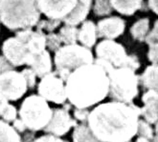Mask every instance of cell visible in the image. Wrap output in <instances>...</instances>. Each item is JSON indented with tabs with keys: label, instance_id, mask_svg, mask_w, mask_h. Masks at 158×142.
<instances>
[{
	"label": "cell",
	"instance_id": "cell-1",
	"mask_svg": "<svg viewBox=\"0 0 158 142\" xmlns=\"http://www.w3.org/2000/svg\"><path fill=\"white\" fill-rule=\"evenodd\" d=\"M140 108L123 102L99 105L88 116V126L102 142H129L137 135Z\"/></svg>",
	"mask_w": 158,
	"mask_h": 142
},
{
	"label": "cell",
	"instance_id": "cell-2",
	"mask_svg": "<svg viewBox=\"0 0 158 142\" xmlns=\"http://www.w3.org/2000/svg\"><path fill=\"white\" fill-rule=\"evenodd\" d=\"M69 101L79 109H85L104 100L109 93V78L98 63L83 65L74 71L66 80Z\"/></svg>",
	"mask_w": 158,
	"mask_h": 142
},
{
	"label": "cell",
	"instance_id": "cell-3",
	"mask_svg": "<svg viewBox=\"0 0 158 142\" xmlns=\"http://www.w3.org/2000/svg\"><path fill=\"white\" fill-rule=\"evenodd\" d=\"M38 0H0V21L11 30H29L39 22Z\"/></svg>",
	"mask_w": 158,
	"mask_h": 142
},
{
	"label": "cell",
	"instance_id": "cell-4",
	"mask_svg": "<svg viewBox=\"0 0 158 142\" xmlns=\"http://www.w3.org/2000/svg\"><path fill=\"white\" fill-rule=\"evenodd\" d=\"M107 73L109 78V94L115 101L131 104L138 94L139 77L135 71L129 68H113L100 58L95 61Z\"/></svg>",
	"mask_w": 158,
	"mask_h": 142
},
{
	"label": "cell",
	"instance_id": "cell-5",
	"mask_svg": "<svg viewBox=\"0 0 158 142\" xmlns=\"http://www.w3.org/2000/svg\"><path fill=\"white\" fill-rule=\"evenodd\" d=\"M93 54L85 47L78 45H66L60 47L55 54V64L62 80L66 81L69 75L83 65L92 64Z\"/></svg>",
	"mask_w": 158,
	"mask_h": 142
},
{
	"label": "cell",
	"instance_id": "cell-6",
	"mask_svg": "<svg viewBox=\"0 0 158 142\" xmlns=\"http://www.w3.org/2000/svg\"><path fill=\"white\" fill-rule=\"evenodd\" d=\"M53 110L40 96H30L22 103L19 110L20 119L26 127L33 131L44 129L52 117Z\"/></svg>",
	"mask_w": 158,
	"mask_h": 142
},
{
	"label": "cell",
	"instance_id": "cell-7",
	"mask_svg": "<svg viewBox=\"0 0 158 142\" xmlns=\"http://www.w3.org/2000/svg\"><path fill=\"white\" fill-rule=\"evenodd\" d=\"M98 58L110 64L113 68H129L136 71L140 63L136 56L127 55L124 47L112 40L102 41L96 48Z\"/></svg>",
	"mask_w": 158,
	"mask_h": 142
},
{
	"label": "cell",
	"instance_id": "cell-8",
	"mask_svg": "<svg viewBox=\"0 0 158 142\" xmlns=\"http://www.w3.org/2000/svg\"><path fill=\"white\" fill-rule=\"evenodd\" d=\"M27 89V82L21 73L12 70L0 74V97L7 100L19 99Z\"/></svg>",
	"mask_w": 158,
	"mask_h": 142
},
{
	"label": "cell",
	"instance_id": "cell-9",
	"mask_svg": "<svg viewBox=\"0 0 158 142\" xmlns=\"http://www.w3.org/2000/svg\"><path fill=\"white\" fill-rule=\"evenodd\" d=\"M39 93L46 101L48 100L57 104L65 102L67 98L66 88L63 84V80L51 73L42 77L39 84Z\"/></svg>",
	"mask_w": 158,
	"mask_h": 142
},
{
	"label": "cell",
	"instance_id": "cell-10",
	"mask_svg": "<svg viewBox=\"0 0 158 142\" xmlns=\"http://www.w3.org/2000/svg\"><path fill=\"white\" fill-rule=\"evenodd\" d=\"M2 51L4 56L13 66L28 64L32 56L26 43L16 36L9 38L4 42Z\"/></svg>",
	"mask_w": 158,
	"mask_h": 142
},
{
	"label": "cell",
	"instance_id": "cell-11",
	"mask_svg": "<svg viewBox=\"0 0 158 142\" xmlns=\"http://www.w3.org/2000/svg\"><path fill=\"white\" fill-rule=\"evenodd\" d=\"M40 11L52 20L64 19L75 8L77 0H38Z\"/></svg>",
	"mask_w": 158,
	"mask_h": 142
},
{
	"label": "cell",
	"instance_id": "cell-12",
	"mask_svg": "<svg viewBox=\"0 0 158 142\" xmlns=\"http://www.w3.org/2000/svg\"><path fill=\"white\" fill-rule=\"evenodd\" d=\"M75 125L76 122L71 118L67 111L54 109L51 120L43 130L54 136H63L71 129V127Z\"/></svg>",
	"mask_w": 158,
	"mask_h": 142
},
{
	"label": "cell",
	"instance_id": "cell-13",
	"mask_svg": "<svg viewBox=\"0 0 158 142\" xmlns=\"http://www.w3.org/2000/svg\"><path fill=\"white\" fill-rule=\"evenodd\" d=\"M125 30V21L119 17H110L98 23L97 33L99 36L113 39L120 36Z\"/></svg>",
	"mask_w": 158,
	"mask_h": 142
},
{
	"label": "cell",
	"instance_id": "cell-14",
	"mask_svg": "<svg viewBox=\"0 0 158 142\" xmlns=\"http://www.w3.org/2000/svg\"><path fill=\"white\" fill-rule=\"evenodd\" d=\"M16 37L26 43L32 55L41 53L45 50L46 36L40 32H32L30 30H24L17 33Z\"/></svg>",
	"mask_w": 158,
	"mask_h": 142
},
{
	"label": "cell",
	"instance_id": "cell-15",
	"mask_svg": "<svg viewBox=\"0 0 158 142\" xmlns=\"http://www.w3.org/2000/svg\"><path fill=\"white\" fill-rule=\"evenodd\" d=\"M145 106L140 108V115L147 122L155 123L158 120V92L148 90L142 97Z\"/></svg>",
	"mask_w": 158,
	"mask_h": 142
},
{
	"label": "cell",
	"instance_id": "cell-16",
	"mask_svg": "<svg viewBox=\"0 0 158 142\" xmlns=\"http://www.w3.org/2000/svg\"><path fill=\"white\" fill-rule=\"evenodd\" d=\"M27 65L31 66L32 70L35 73L36 77H44L45 75L51 73L52 63L49 53L44 50L41 53L33 54Z\"/></svg>",
	"mask_w": 158,
	"mask_h": 142
},
{
	"label": "cell",
	"instance_id": "cell-17",
	"mask_svg": "<svg viewBox=\"0 0 158 142\" xmlns=\"http://www.w3.org/2000/svg\"><path fill=\"white\" fill-rule=\"evenodd\" d=\"M91 6V0H77L74 10L63 19L67 25L75 26L85 19Z\"/></svg>",
	"mask_w": 158,
	"mask_h": 142
},
{
	"label": "cell",
	"instance_id": "cell-18",
	"mask_svg": "<svg viewBox=\"0 0 158 142\" xmlns=\"http://www.w3.org/2000/svg\"><path fill=\"white\" fill-rule=\"evenodd\" d=\"M97 38V28L91 21H87L83 24L79 31L78 39L85 47H92L96 42Z\"/></svg>",
	"mask_w": 158,
	"mask_h": 142
},
{
	"label": "cell",
	"instance_id": "cell-19",
	"mask_svg": "<svg viewBox=\"0 0 158 142\" xmlns=\"http://www.w3.org/2000/svg\"><path fill=\"white\" fill-rule=\"evenodd\" d=\"M112 8L122 14L131 15L141 8L143 0H110Z\"/></svg>",
	"mask_w": 158,
	"mask_h": 142
},
{
	"label": "cell",
	"instance_id": "cell-20",
	"mask_svg": "<svg viewBox=\"0 0 158 142\" xmlns=\"http://www.w3.org/2000/svg\"><path fill=\"white\" fill-rule=\"evenodd\" d=\"M140 79L145 88L158 92V64L148 66Z\"/></svg>",
	"mask_w": 158,
	"mask_h": 142
},
{
	"label": "cell",
	"instance_id": "cell-21",
	"mask_svg": "<svg viewBox=\"0 0 158 142\" xmlns=\"http://www.w3.org/2000/svg\"><path fill=\"white\" fill-rule=\"evenodd\" d=\"M74 142H102L90 130L89 126L79 125L75 128L73 132Z\"/></svg>",
	"mask_w": 158,
	"mask_h": 142
},
{
	"label": "cell",
	"instance_id": "cell-22",
	"mask_svg": "<svg viewBox=\"0 0 158 142\" xmlns=\"http://www.w3.org/2000/svg\"><path fill=\"white\" fill-rule=\"evenodd\" d=\"M0 142H21L18 132L3 120H0Z\"/></svg>",
	"mask_w": 158,
	"mask_h": 142
},
{
	"label": "cell",
	"instance_id": "cell-23",
	"mask_svg": "<svg viewBox=\"0 0 158 142\" xmlns=\"http://www.w3.org/2000/svg\"><path fill=\"white\" fill-rule=\"evenodd\" d=\"M148 28H150V21L147 18L137 21L131 28V34L135 39L139 41L146 40V37L148 35Z\"/></svg>",
	"mask_w": 158,
	"mask_h": 142
},
{
	"label": "cell",
	"instance_id": "cell-24",
	"mask_svg": "<svg viewBox=\"0 0 158 142\" xmlns=\"http://www.w3.org/2000/svg\"><path fill=\"white\" fill-rule=\"evenodd\" d=\"M78 34L79 31L74 26L66 25L60 32V37L61 39V42H64L67 45H73L75 44L76 40L78 39Z\"/></svg>",
	"mask_w": 158,
	"mask_h": 142
},
{
	"label": "cell",
	"instance_id": "cell-25",
	"mask_svg": "<svg viewBox=\"0 0 158 142\" xmlns=\"http://www.w3.org/2000/svg\"><path fill=\"white\" fill-rule=\"evenodd\" d=\"M137 134L140 136V137H144L148 140L153 139V137H154L153 131L150 125V123L147 122L146 120H139Z\"/></svg>",
	"mask_w": 158,
	"mask_h": 142
},
{
	"label": "cell",
	"instance_id": "cell-26",
	"mask_svg": "<svg viewBox=\"0 0 158 142\" xmlns=\"http://www.w3.org/2000/svg\"><path fill=\"white\" fill-rule=\"evenodd\" d=\"M112 5L110 0H96L94 6V13L97 15H106L111 13Z\"/></svg>",
	"mask_w": 158,
	"mask_h": 142
},
{
	"label": "cell",
	"instance_id": "cell-27",
	"mask_svg": "<svg viewBox=\"0 0 158 142\" xmlns=\"http://www.w3.org/2000/svg\"><path fill=\"white\" fill-rule=\"evenodd\" d=\"M61 43V39L60 35L55 34H49L46 36V46H48V48L52 51L60 49V45Z\"/></svg>",
	"mask_w": 158,
	"mask_h": 142
},
{
	"label": "cell",
	"instance_id": "cell-28",
	"mask_svg": "<svg viewBox=\"0 0 158 142\" xmlns=\"http://www.w3.org/2000/svg\"><path fill=\"white\" fill-rule=\"evenodd\" d=\"M16 116H17L16 109L13 105H10V104H8V106L6 107V109L1 115V116L6 122L15 121L16 119Z\"/></svg>",
	"mask_w": 158,
	"mask_h": 142
},
{
	"label": "cell",
	"instance_id": "cell-29",
	"mask_svg": "<svg viewBox=\"0 0 158 142\" xmlns=\"http://www.w3.org/2000/svg\"><path fill=\"white\" fill-rule=\"evenodd\" d=\"M23 74V77L27 82V85H28V87L29 88H33L35 86V77H36V74L32 70V69H25L22 71L21 73Z\"/></svg>",
	"mask_w": 158,
	"mask_h": 142
},
{
	"label": "cell",
	"instance_id": "cell-30",
	"mask_svg": "<svg viewBox=\"0 0 158 142\" xmlns=\"http://www.w3.org/2000/svg\"><path fill=\"white\" fill-rule=\"evenodd\" d=\"M146 41L148 45L158 43V20L154 23V27L152 31L147 35Z\"/></svg>",
	"mask_w": 158,
	"mask_h": 142
},
{
	"label": "cell",
	"instance_id": "cell-31",
	"mask_svg": "<svg viewBox=\"0 0 158 142\" xmlns=\"http://www.w3.org/2000/svg\"><path fill=\"white\" fill-rule=\"evenodd\" d=\"M148 57L153 64L158 63V43L150 45V51L148 53Z\"/></svg>",
	"mask_w": 158,
	"mask_h": 142
},
{
	"label": "cell",
	"instance_id": "cell-32",
	"mask_svg": "<svg viewBox=\"0 0 158 142\" xmlns=\"http://www.w3.org/2000/svg\"><path fill=\"white\" fill-rule=\"evenodd\" d=\"M12 70H13V65L9 62V60L5 56H0V74Z\"/></svg>",
	"mask_w": 158,
	"mask_h": 142
},
{
	"label": "cell",
	"instance_id": "cell-33",
	"mask_svg": "<svg viewBox=\"0 0 158 142\" xmlns=\"http://www.w3.org/2000/svg\"><path fill=\"white\" fill-rule=\"evenodd\" d=\"M60 24V20H50V21H41L39 25V29L40 28H44L47 31H52L55 28H57Z\"/></svg>",
	"mask_w": 158,
	"mask_h": 142
},
{
	"label": "cell",
	"instance_id": "cell-34",
	"mask_svg": "<svg viewBox=\"0 0 158 142\" xmlns=\"http://www.w3.org/2000/svg\"><path fill=\"white\" fill-rule=\"evenodd\" d=\"M34 142H63V141L55 136H43L38 139H35Z\"/></svg>",
	"mask_w": 158,
	"mask_h": 142
},
{
	"label": "cell",
	"instance_id": "cell-35",
	"mask_svg": "<svg viewBox=\"0 0 158 142\" xmlns=\"http://www.w3.org/2000/svg\"><path fill=\"white\" fill-rule=\"evenodd\" d=\"M88 116H89V112L88 111L85 110V109H77L75 111V116L80 119V120H85L88 118Z\"/></svg>",
	"mask_w": 158,
	"mask_h": 142
},
{
	"label": "cell",
	"instance_id": "cell-36",
	"mask_svg": "<svg viewBox=\"0 0 158 142\" xmlns=\"http://www.w3.org/2000/svg\"><path fill=\"white\" fill-rule=\"evenodd\" d=\"M14 128L17 131V132H24L26 130V125L24 124V122L21 119H15V123H14Z\"/></svg>",
	"mask_w": 158,
	"mask_h": 142
},
{
	"label": "cell",
	"instance_id": "cell-37",
	"mask_svg": "<svg viewBox=\"0 0 158 142\" xmlns=\"http://www.w3.org/2000/svg\"><path fill=\"white\" fill-rule=\"evenodd\" d=\"M148 6L155 14H158V0H148Z\"/></svg>",
	"mask_w": 158,
	"mask_h": 142
},
{
	"label": "cell",
	"instance_id": "cell-38",
	"mask_svg": "<svg viewBox=\"0 0 158 142\" xmlns=\"http://www.w3.org/2000/svg\"><path fill=\"white\" fill-rule=\"evenodd\" d=\"M7 106H8V100L3 97H0V116L2 115V112H4Z\"/></svg>",
	"mask_w": 158,
	"mask_h": 142
},
{
	"label": "cell",
	"instance_id": "cell-39",
	"mask_svg": "<svg viewBox=\"0 0 158 142\" xmlns=\"http://www.w3.org/2000/svg\"><path fill=\"white\" fill-rule=\"evenodd\" d=\"M155 134H156V136L153 137V140H154V142H158V120L155 122Z\"/></svg>",
	"mask_w": 158,
	"mask_h": 142
},
{
	"label": "cell",
	"instance_id": "cell-40",
	"mask_svg": "<svg viewBox=\"0 0 158 142\" xmlns=\"http://www.w3.org/2000/svg\"><path fill=\"white\" fill-rule=\"evenodd\" d=\"M136 142H151V141L148 139H147V138H144V137H139L136 140Z\"/></svg>",
	"mask_w": 158,
	"mask_h": 142
},
{
	"label": "cell",
	"instance_id": "cell-41",
	"mask_svg": "<svg viewBox=\"0 0 158 142\" xmlns=\"http://www.w3.org/2000/svg\"><path fill=\"white\" fill-rule=\"evenodd\" d=\"M129 142H131V141H129Z\"/></svg>",
	"mask_w": 158,
	"mask_h": 142
}]
</instances>
